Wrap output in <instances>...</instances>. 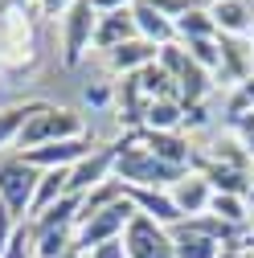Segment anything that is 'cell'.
<instances>
[{
    "label": "cell",
    "instance_id": "5b68a950",
    "mask_svg": "<svg viewBox=\"0 0 254 258\" xmlns=\"http://www.w3.org/2000/svg\"><path fill=\"white\" fill-rule=\"evenodd\" d=\"M33 57H37L33 21L21 9H9V17L0 21V70H29Z\"/></svg>",
    "mask_w": 254,
    "mask_h": 258
},
{
    "label": "cell",
    "instance_id": "4fadbf2b",
    "mask_svg": "<svg viewBox=\"0 0 254 258\" xmlns=\"http://www.w3.org/2000/svg\"><path fill=\"white\" fill-rule=\"evenodd\" d=\"M168 197H172V205L180 209V217H201V213H209L213 188H209V180H205L201 172H184V176L168 188Z\"/></svg>",
    "mask_w": 254,
    "mask_h": 258
},
{
    "label": "cell",
    "instance_id": "8fae6325",
    "mask_svg": "<svg viewBox=\"0 0 254 258\" xmlns=\"http://www.w3.org/2000/svg\"><path fill=\"white\" fill-rule=\"evenodd\" d=\"M90 148H94L90 136H82V140H57V144H41V148L21 152V160H25V164H33V168H41V172L45 168H74Z\"/></svg>",
    "mask_w": 254,
    "mask_h": 258
},
{
    "label": "cell",
    "instance_id": "603a6c76",
    "mask_svg": "<svg viewBox=\"0 0 254 258\" xmlns=\"http://www.w3.org/2000/svg\"><path fill=\"white\" fill-rule=\"evenodd\" d=\"M140 90H144V99L148 103H156V99H176L180 103V90H176V82H172V74L160 66V61H152V66H144L140 74Z\"/></svg>",
    "mask_w": 254,
    "mask_h": 258
},
{
    "label": "cell",
    "instance_id": "ab89813d",
    "mask_svg": "<svg viewBox=\"0 0 254 258\" xmlns=\"http://www.w3.org/2000/svg\"><path fill=\"white\" fill-rule=\"evenodd\" d=\"M201 5H217V0H201Z\"/></svg>",
    "mask_w": 254,
    "mask_h": 258
},
{
    "label": "cell",
    "instance_id": "d4e9b609",
    "mask_svg": "<svg viewBox=\"0 0 254 258\" xmlns=\"http://www.w3.org/2000/svg\"><path fill=\"white\" fill-rule=\"evenodd\" d=\"M144 127L148 132H180L184 127V107L176 99H156V103H148Z\"/></svg>",
    "mask_w": 254,
    "mask_h": 258
},
{
    "label": "cell",
    "instance_id": "44dd1931",
    "mask_svg": "<svg viewBox=\"0 0 254 258\" xmlns=\"http://www.w3.org/2000/svg\"><path fill=\"white\" fill-rule=\"evenodd\" d=\"M66 180H70V168H45L41 180H37V192H33V205H29V221L37 213H45L53 201L66 197Z\"/></svg>",
    "mask_w": 254,
    "mask_h": 258
},
{
    "label": "cell",
    "instance_id": "ba28073f",
    "mask_svg": "<svg viewBox=\"0 0 254 258\" xmlns=\"http://www.w3.org/2000/svg\"><path fill=\"white\" fill-rule=\"evenodd\" d=\"M123 250H127V258H176L172 234L144 213H136L123 225Z\"/></svg>",
    "mask_w": 254,
    "mask_h": 258
},
{
    "label": "cell",
    "instance_id": "f35d334b",
    "mask_svg": "<svg viewBox=\"0 0 254 258\" xmlns=\"http://www.w3.org/2000/svg\"><path fill=\"white\" fill-rule=\"evenodd\" d=\"M221 258H238V254H234V250H226V254H221Z\"/></svg>",
    "mask_w": 254,
    "mask_h": 258
},
{
    "label": "cell",
    "instance_id": "cb8c5ba5",
    "mask_svg": "<svg viewBox=\"0 0 254 258\" xmlns=\"http://www.w3.org/2000/svg\"><path fill=\"white\" fill-rule=\"evenodd\" d=\"M168 234H172L176 258H221V254H226V246H217L205 234H188V230H180V225H172Z\"/></svg>",
    "mask_w": 254,
    "mask_h": 258
},
{
    "label": "cell",
    "instance_id": "74e56055",
    "mask_svg": "<svg viewBox=\"0 0 254 258\" xmlns=\"http://www.w3.org/2000/svg\"><path fill=\"white\" fill-rule=\"evenodd\" d=\"M238 254H254V225L246 230V238H242V246H238Z\"/></svg>",
    "mask_w": 254,
    "mask_h": 258
},
{
    "label": "cell",
    "instance_id": "f1b7e54d",
    "mask_svg": "<svg viewBox=\"0 0 254 258\" xmlns=\"http://www.w3.org/2000/svg\"><path fill=\"white\" fill-rule=\"evenodd\" d=\"M0 258H37L33 225H29V221H21V225H17V234H13V242H9V250L0 254Z\"/></svg>",
    "mask_w": 254,
    "mask_h": 258
},
{
    "label": "cell",
    "instance_id": "4316f807",
    "mask_svg": "<svg viewBox=\"0 0 254 258\" xmlns=\"http://www.w3.org/2000/svg\"><path fill=\"white\" fill-rule=\"evenodd\" d=\"M37 107H41V99H33V103H17V107H5V111H0V148H5V144H17L21 127L37 115Z\"/></svg>",
    "mask_w": 254,
    "mask_h": 258
},
{
    "label": "cell",
    "instance_id": "e575fe53",
    "mask_svg": "<svg viewBox=\"0 0 254 258\" xmlns=\"http://www.w3.org/2000/svg\"><path fill=\"white\" fill-rule=\"evenodd\" d=\"M82 258H127V250H123V238H111V242H103V246L86 250Z\"/></svg>",
    "mask_w": 254,
    "mask_h": 258
},
{
    "label": "cell",
    "instance_id": "ee69618b",
    "mask_svg": "<svg viewBox=\"0 0 254 258\" xmlns=\"http://www.w3.org/2000/svg\"><path fill=\"white\" fill-rule=\"evenodd\" d=\"M0 5H5V0H0Z\"/></svg>",
    "mask_w": 254,
    "mask_h": 258
},
{
    "label": "cell",
    "instance_id": "ffe728a7",
    "mask_svg": "<svg viewBox=\"0 0 254 258\" xmlns=\"http://www.w3.org/2000/svg\"><path fill=\"white\" fill-rule=\"evenodd\" d=\"M78 209H82V197L66 192L61 201H53L45 213H37L29 225H33V234H45V230H74V217H78Z\"/></svg>",
    "mask_w": 254,
    "mask_h": 258
},
{
    "label": "cell",
    "instance_id": "9c48e42d",
    "mask_svg": "<svg viewBox=\"0 0 254 258\" xmlns=\"http://www.w3.org/2000/svg\"><path fill=\"white\" fill-rule=\"evenodd\" d=\"M115 160H119V140L111 144H94L78 164L70 168V180H66V192H74V197H86L90 188H99L103 180L115 176Z\"/></svg>",
    "mask_w": 254,
    "mask_h": 258
},
{
    "label": "cell",
    "instance_id": "e0dca14e",
    "mask_svg": "<svg viewBox=\"0 0 254 258\" xmlns=\"http://www.w3.org/2000/svg\"><path fill=\"white\" fill-rule=\"evenodd\" d=\"M156 53H160V49H156L152 41L136 37V41H123L119 49H111V53H107V66H111V74L127 78V74H140L144 66H152Z\"/></svg>",
    "mask_w": 254,
    "mask_h": 258
},
{
    "label": "cell",
    "instance_id": "4dcf8cb0",
    "mask_svg": "<svg viewBox=\"0 0 254 258\" xmlns=\"http://www.w3.org/2000/svg\"><path fill=\"white\" fill-rule=\"evenodd\" d=\"M230 123V132L238 136V144L246 148V156L254 160V111H246V115H238V119H226Z\"/></svg>",
    "mask_w": 254,
    "mask_h": 258
},
{
    "label": "cell",
    "instance_id": "836d02e7",
    "mask_svg": "<svg viewBox=\"0 0 254 258\" xmlns=\"http://www.w3.org/2000/svg\"><path fill=\"white\" fill-rule=\"evenodd\" d=\"M17 225H21V221L5 209V201H0V254L9 250V242H13V234H17Z\"/></svg>",
    "mask_w": 254,
    "mask_h": 258
},
{
    "label": "cell",
    "instance_id": "1f68e13d",
    "mask_svg": "<svg viewBox=\"0 0 254 258\" xmlns=\"http://www.w3.org/2000/svg\"><path fill=\"white\" fill-rule=\"evenodd\" d=\"M144 5H152L156 13H164L168 21H176L180 13H188V9H197L201 0H144Z\"/></svg>",
    "mask_w": 254,
    "mask_h": 258
},
{
    "label": "cell",
    "instance_id": "30bf717a",
    "mask_svg": "<svg viewBox=\"0 0 254 258\" xmlns=\"http://www.w3.org/2000/svg\"><path fill=\"white\" fill-rule=\"evenodd\" d=\"M132 136H136V144L148 148L156 160H164V164H172V168L193 172L197 148H193V140H188L184 132H148V127H140V132H132Z\"/></svg>",
    "mask_w": 254,
    "mask_h": 258
},
{
    "label": "cell",
    "instance_id": "7a4b0ae2",
    "mask_svg": "<svg viewBox=\"0 0 254 258\" xmlns=\"http://www.w3.org/2000/svg\"><path fill=\"white\" fill-rule=\"evenodd\" d=\"M82 136H90V132H86V123H82V115H78V111H70V107H57V103H45V99H41L37 115L21 127L17 148H21V152H29V148H41V144H57V140H82Z\"/></svg>",
    "mask_w": 254,
    "mask_h": 258
},
{
    "label": "cell",
    "instance_id": "277c9868",
    "mask_svg": "<svg viewBox=\"0 0 254 258\" xmlns=\"http://www.w3.org/2000/svg\"><path fill=\"white\" fill-rule=\"evenodd\" d=\"M132 217H136V205L127 201V197L103 205L94 217H86L82 225H74V254H86V250L103 246V242H111V238H123V225L132 221Z\"/></svg>",
    "mask_w": 254,
    "mask_h": 258
},
{
    "label": "cell",
    "instance_id": "6da1fadb",
    "mask_svg": "<svg viewBox=\"0 0 254 258\" xmlns=\"http://www.w3.org/2000/svg\"><path fill=\"white\" fill-rule=\"evenodd\" d=\"M184 176V168H172L164 160H156L148 148L136 144L132 132L119 136V160H115V180L132 188H172Z\"/></svg>",
    "mask_w": 254,
    "mask_h": 258
},
{
    "label": "cell",
    "instance_id": "60d3db41",
    "mask_svg": "<svg viewBox=\"0 0 254 258\" xmlns=\"http://www.w3.org/2000/svg\"><path fill=\"white\" fill-rule=\"evenodd\" d=\"M250 41H254V29H250Z\"/></svg>",
    "mask_w": 254,
    "mask_h": 258
},
{
    "label": "cell",
    "instance_id": "7c38bea8",
    "mask_svg": "<svg viewBox=\"0 0 254 258\" xmlns=\"http://www.w3.org/2000/svg\"><path fill=\"white\" fill-rule=\"evenodd\" d=\"M123 197L136 205V213H144V217H152V221H160L164 230H172V225L184 221L180 209H176L172 197H168V188H132V184H123Z\"/></svg>",
    "mask_w": 254,
    "mask_h": 258
},
{
    "label": "cell",
    "instance_id": "d6a6232c",
    "mask_svg": "<svg viewBox=\"0 0 254 258\" xmlns=\"http://www.w3.org/2000/svg\"><path fill=\"white\" fill-rule=\"evenodd\" d=\"M82 99H86L90 107H107V103L115 99V86H111V82H90V86L82 90Z\"/></svg>",
    "mask_w": 254,
    "mask_h": 258
},
{
    "label": "cell",
    "instance_id": "f546056e",
    "mask_svg": "<svg viewBox=\"0 0 254 258\" xmlns=\"http://www.w3.org/2000/svg\"><path fill=\"white\" fill-rule=\"evenodd\" d=\"M246 111H254V78H246V82L234 86L230 107H226V119H238V115H246Z\"/></svg>",
    "mask_w": 254,
    "mask_h": 258
},
{
    "label": "cell",
    "instance_id": "8992f818",
    "mask_svg": "<svg viewBox=\"0 0 254 258\" xmlns=\"http://www.w3.org/2000/svg\"><path fill=\"white\" fill-rule=\"evenodd\" d=\"M37 180H41V168L25 164L21 156H13V160L0 164V201H5V209L17 221H29V205H33Z\"/></svg>",
    "mask_w": 254,
    "mask_h": 258
},
{
    "label": "cell",
    "instance_id": "52a82bcc",
    "mask_svg": "<svg viewBox=\"0 0 254 258\" xmlns=\"http://www.w3.org/2000/svg\"><path fill=\"white\" fill-rule=\"evenodd\" d=\"M94 25H99V13L90 0H74L70 13L61 17V66L66 70H74L94 45Z\"/></svg>",
    "mask_w": 254,
    "mask_h": 258
},
{
    "label": "cell",
    "instance_id": "484cf974",
    "mask_svg": "<svg viewBox=\"0 0 254 258\" xmlns=\"http://www.w3.org/2000/svg\"><path fill=\"white\" fill-rule=\"evenodd\" d=\"M209 213L226 225H238V230H250V201L246 197H230V192H213Z\"/></svg>",
    "mask_w": 254,
    "mask_h": 258
},
{
    "label": "cell",
    "instance_id": "7bdbcfd3",
    "mask_svg": "<svg viewBox=\"0 0 254 258\" xmlns=\"http://www.w3.org/2000/svg\"><path fill=\"white\" fill-rule=\"evenodd\" d=\"M70 258H82V254H70Z\"/></svg>",
    "mask_w": 254,
    "mask_h": 258
},
{
    "label": "cell",
    "instance_id": "5bb4252c",
    "mask_svg": "<svg viewBox=\"0 0 254 258\" xmlns=\"http://www.w3.org/2000/svg\"><path fill=\"white\" fill-rule=\"evenodd\" d=\"M217 49H221V82L226 86H238L246 78H254V57H250V45L246 37H217Z\"/></svg>",
    "mask_w": 254,
    "mask_h": 258
},
{
    "label": "cell",
    "instance_id": "d6986e66",
    "mask_svg": "<svg viewBox=\"0 0 254 258\" xmlns=\"http://www.w3.org/2000/svg\"><path fill=\"white\" fill-rule=\"evenodd\" d=\"M115 99H119V123H123V132H140L144 115H148V99H144V90H140V78L127 74L119 82V90H115Z\"/></svg>",
    "mask_w": 254,
    "mask_h": 258
},
{
    "label": "cell",
    "instance_id": "9a60e30c",
    "mask_svg": "<svg viewBox=\"0 0 254 258\" xmlns=\"http://www.w3.org/2000/svg\"><path fill=\"white\" fill-rule=\"evenodd\" d=\"M209 13L217 25V37H250V29H254L250 0H217V5H209Z\"/></svg>",
    "mask_w": 254,
    "mask_h": 258
},
{
    "label": "cell",
    "instance_id": "7402d4cb",
    "mask_svg": "<svg viewBox=\"0 0 254 258\" xmlns=\"http://www.w3.org/2000/svg\"><path fill=\"white\" fill-rule=\"evenodd\" d=\"M172 29H176V41H180V45H184V41H201V37H217V25H213L209 5H197V9L180 13V17L172 21Z\"/></svg>",
    "mask_w": 254,
    "mask_h": 258
},
{
    "label": "cell",
    "instance_id": "d590c367",
    "mask_svg": "<svg viewBox=\"0 0 254 258\" xmlns=\"http://www.w3.org/2000/svg\"><path fill=\"white\" fill-rule=\"evenodd\" d=\"M70 5H74V0H37V13L49 17V21H57V17L70 13Z\"/></svg>",
    "mask_w": 254,
    "mask_h": 258
},
{
    "label": "cell",
    "instance_id": "2e32d148",
    "mask_svg": "<svg viewBox=\"0 0 254 258\" xmlns=\"http://www.w3.org/2000/svg\"><path fill=\"white\" fill-rule=\"evenodd\" d=\"M136 37H140V33H136V17H132V9L103 13L99 25H94V49H103V53L119 49L123 41H136Z\"/></svg>",
    "mask_w": 254,
    "mask_h": 258
},
{
    "label": "cell",
    "instance_id": "8d00e7d4",
    "mask_svg": "<svg viewBox=\"0 0 254 258\" xmlns=\"http://www.w3.org/2000/svg\"><path fill=\"white\" fill-rule=\"evenodd\" d=\"M90 5H94V13H119V9H132L136 5V0H90Z\"/></svg>",
    "mask_w": 254,
    "mask_h": 258
},
{
    "label": "cell",
    "instance_id": "bcb514c9",
    "mask_svg": "<svg viewBox=\"0 0 254 258\" xmlns=\"http://www.w3.org/2000/svg\"><path fill=\"white\" fill-rule=\"evenodd\" d=\"M238 258H242V254H238Z\"/></svg>",
    "mask_w": 254,
    "mask_h": 258
},
{
    "label": "cell",
    "instance_id": "b9f144b4",
    "mask_svg": "<svg viewBox=\"0 0 254 258\" xmlns=\"http://www.w3.org/2000/svg\"><path fill=\"white\" fill-rule=\"evenodd\" d=\"M242 258H254V254H242Z\"/></svg>",
    "mask_w": 254,
    "mask_h": 258
},
{
    "label": "cell",
    "instance_id": "83f0119b",
    "mask_svg": "<svg viewBox=\"0 0 254 258\" xmlns=\"http://www.w3.org/2000/svg\"><path fill=\"white\" fill-rule=\"evenodd\" d=\"M217 164H230V168H238V172H254V160L246 156V148L238 144V140H221V144H213V152H209Z\"/></svg>",
    "mask_w": 254,
    "mask_h": 258
},
{
    "label": "cell",
    "instance_id": "ac0fdd59",
    "mask_svg": "<svg viewBox=\"0 0 254 258\" xmlns=\"http://www.w3.org/2000/svg\"><path fill=\"white\" fill-rule=\"evenodd\" d=\"M132 17H136V33H140L144 41H152L156 49H164V45L176 41L172 21H168L164 13H156L152 5H144V0H136V5H132Z\"/></svg>",
    "mask_w": 254,
    "mask_h": 258
},
{
    "label": "cell",
    "instance_id": "f6af8a7d",
    "mask_svg": "<svg viewBox=\"0 0 254 258\" xmlns=\"http://www.w3.org/2000/svg\"><path fill=\"white\" fill-rule=\"evenodd\" d=\"M66 258H70V254H66Z\"/></svg>",
    "mask_w": 254,
    "mask_h": 258
},
{
    "label": "cell",
    "instance_id": "3957f363",
    "mask_svg": "<svg viewBox=\"0 0 254 258\" xmlns=\"http://www.w3.org/2000/svg\"><path fill=\"white\" fill-rule=\"evenodd\" d=\"M156 61H160V66L172 74V82H176V90H180V107H201V103L209 99V90H213L209 70H201L197 61L184 53V45H180V41L164 45L160 53H156Z\"/></svg>",
    "mask_w": 254,
    "mask_h": 258
}]
</instances>
